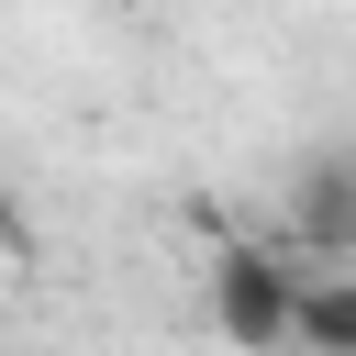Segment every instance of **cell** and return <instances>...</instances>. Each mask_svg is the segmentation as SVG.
<instances>
[{
	"label": "cell",
	"mask_w": 356,
	"mask_h": 356,
	"mask_svg": "<svg viewBox=\"0 0 356 356\" xmlns=\"http://www.w3.org/2000/svg\"><path fill=\"white\" fill-rule=\"evenodd\" d=\"M289 356H356V267H300V334Z\"/></svg>",
	"instance_id": "2"
},
{
	"label": "cell",
	"mask_w": 356,
	"mask_h": 356,
	"mask_svg": "<svg viewBox=\"0 0 356 356\" xmlns=\"http://www.w3.org/2000/svg\"><path fill=\"white\" fill-rule=\"evenodd\" d=\"M200 312L234 356H289L300 334V256L289 245H222L200 267Z\"/></svg>",
	"instance_id": "1"
},
{
	"label": "cell",
	"mask_w": 356,
	"mask_h": 356,
	"mask_svg": "<svg viewBox=\"0 0 356 356\" xmlns=\"http://www.w3.org/2000/svg\"><path fill=\"white\" fill-rule=\"evenodd\" d=\"M22 256V211H11V189H0V267Z\"/></svg>",
	"instance_id": "3"
}]
</instances>
